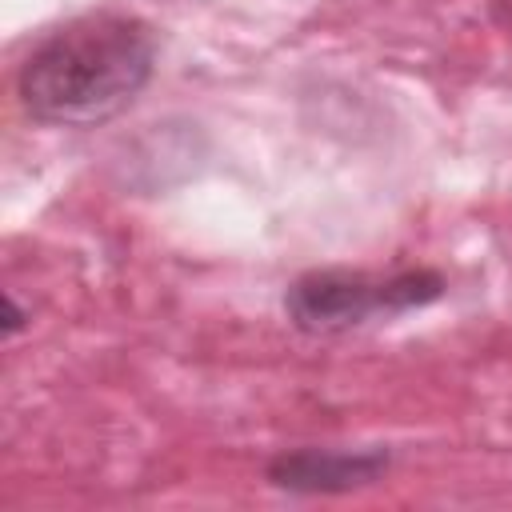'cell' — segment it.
<instances>
[{
  "mask_svg": "<svg viewBox=\"0 0 512 512\" xmlns=\"http://www.w3.org/2000/svg\"><path fill=\"white\" fill-rule=\"evenodd\" d=\"M440 292V280L428 272H408L396 280H364V276H308L288 292V312L300 328L328 332L364 320L380 308H408L424 304Z\"/></svg>",
  "mask_w": 512,
  "mask_h": 512,
  "instance_id": "obj_2",
  "label": "cell"
},
{
  "mask_svg": "<svg viewBox=\"0 0 512 512\" xmlns=\"http://www.w3.org/2000/svg\"><path fill=\"white\" fill-rule=\"evenodd\" d=\"M156 40L132 16H84L52 32L20 72V96L36 120L96 124L120 112L152 76Z\"/></svg>",
  "mask_w": 512,
  "mask_h": 512,
  "instance_id": "obj_1",
  "label": "cell"
}]
</instances>
